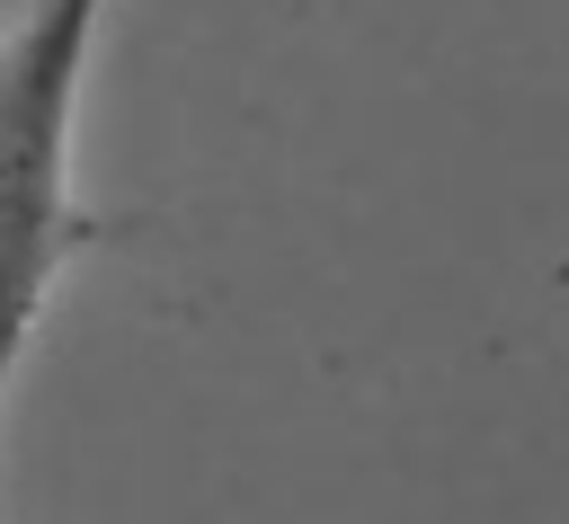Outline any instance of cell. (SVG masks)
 Instances as JSON below:
<instances>
[{
	"mask_svg": "<svg viewBox=\"0 0 569 524\" xmlns=\"http://www.w3.org/2000/svg\"><path fill=\"white\" fill-rule=\"evenodd\" d=\"M98 27L107 0H36L0 36V417L53 275L107 240V222L71 195V133Z\"/></svg>",
	"mask_w": 569,
	"mask_h": 524,
	"instance_id": "cell-1",
	"label": "cell"
}]
</instances>
